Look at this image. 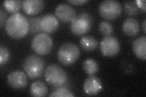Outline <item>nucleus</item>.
Here are the masks:
<instances>
[{
  "mask_svg": "<svg viewBox=\"0 0 146 97\" xmlns=\"http://www.w3.org/2000/svg\"><path fill=\"white\" fill-rule=\"evenodd\" d=\"M6 16H7L6 13L4 12L3 10H1V11H0V20H1L0 26H1V27H2L4 24V20H5V19H6Z\"/></svg>",
  "mask_w": 146,
  "mask_h": 97,
  "instance_id": "27",
  "label": "nucleus"
},
{
  "mask_svg": "<svg viewBox=\"0 0 146 97\" xmlns=\"http://www.w3.org/2000/svg\"><path fill=\"white\" fill-rule=\"evenodd\" d=\"M132 50L136 56L139 59H146V37L141 36L135 39L132 43Z\"/></svg>",
  "mask_w": 146,
  "mask_h": 97,
  "instance_id": "15",
  "label": "nucleus"
},
{
  "mask_svg": "<svg viewBox=\"0 0 146 97\" xmlns=\"http://www.w3.org/2000/svg\"><path fill=\"white\" fill-rule=\"evenodd\" d=\"M92 25V16L88 12H82L71 22L70 29L73 34L81 36L89 32Z\"/></svg>",
  "mask_w": 146,
  "mask_h": 97,
  "instance_id": "5",
  "label": "nucleus"
},
{
  "mask_svg": "<svg viewBox=\"0 0 146 97\" xmlns=\"http://www.w3.org/2000/svg\"><path fill=\"white\" fill-rule=\"evenodd\" d=\"M138 8L141 9L144 12H145V0H137L135 1Z\"/></svg>",
  "mask_w": 146,
  "mask_h": 97,
  "instance_id": "25",
  "label": "nucleus"
},
{
  "mask_svg": "<svg viewBox=\"0 0 146 97\" xmlns=\"http://www.w3.org/2000/svg\"><path fill=\"white\" fill-rule=\"evenodd\" d=\"M100 49L104 56L115 57L120 52V43L115 36L111 35L106 36L100 41Z\"/></svg>",
  "mask_w": 146,
  "mask_h": 97,
  "instance_id": "8",
  "label": "nucleus"
},
{
  "mask_svg": "<svg viewBox=\"0 0 146 97\" xmlns=\"http://www.w3.org/2000/svg\"><path fill=\"white\" fill-rule=\"evenodd\" d=\"M53 47L52 39L46 33L36 34L31 42V48L34 51L40 55L48 54Z\"/></svg>",
  "mask_w": 146,
  "mask_h": 97,
  "instance_id": "6",
  "label": "nucleus"
},
{
  "mask_svg": "<svg viewBox=\"0 0 146 97\" xmlns=\"http://www.w3.org/2000/svg\"><path fill=\"white\" fill-rule=\"evenodd\" d=\"M85 72L89 75H94L99 71V65L98 63L92 58L85 59L82 64Z\"/></svg>",
  "mask_w": 146,
  "mask_h": 97,
  "instance_id": "18",
  "label": "nucleus"
},
{
  "mask_svg": "<svg viewBox=\"0 0 146 97\" xmlns=\"http://www.w3.org/2000/svg\"><path fill=\"white\" fill-rule=\"evenodd\" d=\"M10 57V52L5 46H1L0 47V65L5 64Z\"/></svg>",
  "mask_w": 146,
  "mask_h": 97,
  "instance_id": "24",
  "label": "nucleus"
},
{
  "mask_svg": "<svg viewBox=\"0 0 146 97\" xmlns=\"http://www.w3.org/2000/svg\"><path fill=\"white\" fill-rule=\"evenodd\" d=\"M75 95L68 88L63 86L58 87L57 89H55L52 93L49 95V96H56V97H70L74 96Z\"/></svg>",
  "mask_w": 146,
  "mask_h": 97,
  "instance_id": "22",
  "label": "nucleus"
},
{
  "mask_svg": "<svg viewBox=\"0 0 146 97\" xmlns=\"http://www.w3.org/2000/svg\"><path fill=\"white\" fill-rule=\"evenodd\" d=\"M44 66V60L36 55H29L23 63V69L31 79H36L42 76Z\"/></svg>",
  "mask_w": 146,
  "mask_h": 97,
  "instance_id": "3",
  "label": "nucleus"
},
{
  "mask_svg": "<svg viewBox=\"0 0 146 97\" xmlns=\"http://www.w3.org/2000/svg\"><path fill=\"white\" fill-rule=\"evenodd\" d=\"M122 30L128 36H135L140 31L139 22L135 18H128L123 22Z\"/></svg>",
  "mask_w": 146,
  "mask_h": 97,
  "instance_id": "14",
  "label": "nucleus"
},
{
  "mask_svg": "<svg viewBox=\"0 0 146 97\" xmlns=\"http://www.w3.org/2000/svg\"><path fill=\"white\" fill-rule=\"evenodd\" d=\"M98 41L91 35H86L80 40V45L82 49L86 52H92L98 47Z\"/></svg>",
  "mask_w": 146,
  "mask_h": 97,
  "instance_id": "17",
  "label": "nucleus"
},
{
  "mask_svg": "<svg viewBox=\"0 0 146 97\" xmlns=\"http://www.w3.org/2000/svg\"><path fill=\"white\" fill-rule=\"evenodd\" d=\"M41 29L44 33L51 34L59 27L58 18L52 14H46L41 18Z\"/></svg>",
  "mask_w": 146,
  "mask_h": 97,
  "instance_id": "12",
  "label": "nucleus"
},
{
  "mask_svg": "<svg viewBox=\"0 0 146 97\" xmlns=\"http://www.w3.org/2000/svg\"><path fill=\"white\" fill-rule=\"evenodd\" d=\"M88 1V0H68V2L74 5L80 6Z\"/></svg>",
  "mask_w": 146,
  "mask_h": 97,
  "instance_id": "26",
  "label": "nucleus"
},
{
  "mask_svg": "<svg viewBox=\"0 0 146 97\" xmlns=\"http://www.w3.org/2000/svg\"><path fill=\"white\" fill-rule=\"evenodd\" d=\"M80 49L76 44L71 42L63 43L57 52L58 61L64 66H70L74 64L80 57Z\"/></svg>",
  "mask_w": 146,
  "mask_h": 97,
  "instance_id": "2",
  "label": "nucleus"
},
{
  "mask_svg": "<svg viewBox=\"0 0 146 97\" xmlns=\"http://www.w3.org/2000/svg\"><path fill=\"white\" fill-rule=\"evenodd\" d=\"M84 91L88 95H96L102 89L101 81L94 75H90L85 80L84 86Z\"/></svg>",
  "mask_w": 146,
  "mask_h": 97,
  "instance_id": "11",
  "label": "nucleus"
},
{
  "mask_svg": "<svg viewBox=\"0 0 146 97\" xmlns=\"http://www.w3.org/2000/svg\"><path fill=\"white\" fill-rule=\"evenodd\" d=\"M3 6L6 10L10 13H17L22 6L20 0H9L3 2Z\"/></svg>",
  "mask_w": 146,
  "mask_h": 97,
  "instance_id": "19",
  "label": "nucleus"
},
{
  "mask_svg": "<svg viewBox=\"0 0 146 97\" xmlns=\"http://www.w3.org/2000/svg\"><path fill=\"white\" fill-rule=\"evenodd\" d=\"M7 82L9 86L14 89H23L27 84V77L21 71L17 70L10 72L7 77Z\"/></svg>",
  "mask_w": 146,
  "mask_h": 97,
  "instance_id": "9",
  "label": "nucleus"
},
{
  "mask_svg": "<svg viewBox=\"0 0 146 97\" xmlns=\"http://www.w3.org/2000/svg\"><path fill=\"white\" fill-rule=\"evenodd\" d=\"M48 86L42 81H35L30 86V93L33 96H45L48 94Z\"/></svg>",
  "mask_w": 146,
  "mask_h": 97,
  "instance_id": "16",
  "label": "nucleus"
},
{
  "mask_svg": "<svg viewBox=\"0 0 146 97\" xmlns=\"http://www.w3.org/2000/svg\"><path fill=\"white\" fill-rule=\"evenodd\" d=\"M124 11L128 16H136L139 12V8L135 1H128L123 3Z\"/></svg>",
  "mask_w": 146,
  "mask_h": 97,
  "instance_id": "20",
  "label": "nucleus"
},
{
  "mask_svg": "<svg viewBox=\"0 0 146 97\" xmlns=\"http://www.w3.org/2000/svg\"><path fill=\"white\" fill-rule=\"evenodd\" d=\"M100 16L106 20H113L120 16L122 12V5L116 0H105L99 7Z\"/></svg>",
  "mask_w": 146,
  "mask_h": 97,
  "instance_id": "7",
  "label": "nucleus"
},
{
  "mask_svg": "<svg viewBox=\"0 0 146 97\" xmlns=\"http://www.w3.org/2000/svg\"><path fill=\"white\" fill-rule=\"evenodd\" d=\"M41 18L42 17H32L29 18V32L31 34H39L40 32H42L40 24Z\"/></svg>",
  "mask_w": 146,
  "mask_h": 97,
  "instance_id": "21",
  "label": "nucleus"
},
{
  "mask_svg": "<svg viewBox=\"0 0 146 97\" xmlns=\"http://www.w3.org/2000/svg\"><path fill=\"white\" fill-rule=\"evenodd\" d=\"M99 32L103 35L110 36L113 33V26L110 22L107 21H102L99 26Z\"/></svg>",
  "mask_w": 146,
  "mask_h": 97,
  "instance_id": "23",
  "label": "nucleus"
},
{
  "mask_svg": "<svg viewBox=\"0 0 146 97\" xmlns=\"http://www.w3.org/2000/svg\"><path fill=\"white\" fill-rule=\"evenodd\" d=\"M58 19L62 22H72L77 16V12L75 9L67 3H60L57 6L55 10Z\"/></svg>",
  "mask_w": 146,
  "mask_h": 97,
  "instance_id": "10",
  "label": "nucleus"
},
{
  "mask_svg": "<svg viewBox=\"0 0 146 97\" xmlns=\"http://www.w3.org/2000/svg\"><path fill=\"white\" fill-rule=\"evenodd\" d=\"M44 6L43 0H24L22 1V7L27 15H36L42 11Z\"/></svg>",
  "mask_w": 146,
  "mask_h": 97,
  "instance_id": "13",
  "label": "nucleus"
},
{
  "mask_svg": "<svg viewBox=\"0 0 146 97\" xmlns=\"http://www.w3.org/2000/svg\"><path fill=\"white\" fill-rule=\"evenodd\" d=\"M44 78L50 85L60 87L65 84L68 80L66 72L57 64H52L48 66L44 70Z\"/></svg>",
  "mask_w": 146,
  "mask_h": 97,
  "instance_id": "4",
  "label": "nucleus"
},
{
  "mask_svg": "<svg viewBox=\"0 0 146 97\" xmlns=\"http://www.w3.org/2000/svg\"><path fill=\"white\" fill-rule=\"evenodd\" d=\"M145 23H146V20H144V22H143V31L144 32V34L146 33V29H145Z\"/></svg>",
  "mask_w": 146,
  "mask_h": 97,
  "instance_id": "28",
  "label": "nucleus"
},
{
  "mask_svg": "<svg viewBox=\"0 0 146 97\" xmlns=\"http://www.w3.org/2000/svg\"><path fill=\"white\" fill-rule=\"evenodd\" d=\"M5 29L7 35L12 38H24L29 31V19L21 13H13L6 21Z\"/></svg>",
  "mask_w": 146,
  "mask_h": 97,
  "instance_id": "1",
  "label": "nucleus"
}]
</instances>
